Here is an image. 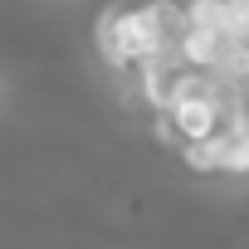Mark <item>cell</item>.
<instances>
[{
    "instance_id": "cell-2",
    "label": "cell",
    "mask_w": 249,
    "mask_h": 249,
    "mask_svg": "<svg viewBox=\"0 0 249 249\" xmlns=\"http://www.w3.org/2000/svg\"><path fill=\"white\" fill-rule=\"evenodd\" d=\"M181 161L205 176H249V122H230L215 137L181 147Z\"/></svg>"
},
{
    "instance_id": "cell-4",
    "label": "cell",
    "mask_w": 249,
    "mask_h": 249,
    "mask_svg": "<svg viewBox=\"0 0 249 249\" xmlns=\"http://www.w3.org/2000/svg\"><path fill=\"white\" fill-rule=\"evenodd\" d=\"M239 5H244V10H249V0H239Z\"/></svg>"
},
{
    "instance_id": "cell-3",
    "label": "cell",
    "mask_w": 249,
    "mask_h": 249,
    "mask_svg": "<svg viewBox=\"0 0 249 249\" xmlns=\"http://www.w3.org/2000/svg\"><path fill=\"white\" fill-rule=\"evenodd\" d=\"M191 73H196V69H186L181 54H176V59H152V64H142V69H137V83H142L147 107H152V112H166V107L181 98V88L191 83Z\"/></svg>"
},
{
    "instance_id": "cell-1",
    "label": "cell",
    "mask_w": 249,
    "mask_h": 249,
    "mask_svg": "<svg viewBox=\"0 0 249 249\" xmlns=\"http://www.w3.org/2000/svg\"><path fill=\"white\" fill-rule=\"evenodd\" d=\"M186 39V10L176 0H142V5H112L98 20V49L112 69L137 73L152 59H176Z\"/></svg>"
}]
</instances>
